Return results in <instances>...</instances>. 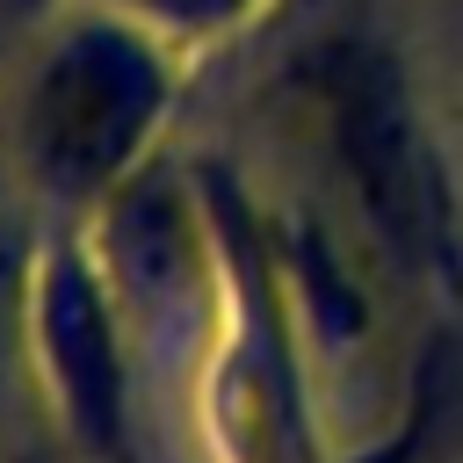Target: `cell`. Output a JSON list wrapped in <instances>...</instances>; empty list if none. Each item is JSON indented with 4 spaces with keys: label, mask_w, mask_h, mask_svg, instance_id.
I'll list each match as a JSON object with an SVG mask.
<instances>
[{
    "label": "cell",
    "mask_w": 463,
    "mask_h": 463,
    "mask_svg": "<svg viewBox=\"0 0 463 463\" xmlns=\"http://www.w3.org/2000/svg\"><path fill=\"white\" fill-rule=\"evenodd\" d=\"M326 109H333V137H340V159H347L369 217L383 224L391 246L420 253L434 210H427V166H420L405 101L391 94V80L369 58H340L326 80Z\"/></svg>",
    "instance_id": "obj_1"
},
{
    "label": "cell",
    "mask_w": 463,
    "mask_h": 463,
    "mask_svg": "<svg viewBox=\"0 0 463 463\" xmlns=\"http://www.w3.org/2000/svg\"><path fill=\"white\" fill-rule=\"evenodd\" d=\"M181 7H210V0H181Z\"/></svg>",
    "instance_id": "obj_3"
},
{
    "label": "cell",
    "mask_w": 463,
    "mask_h": 463,
    "mask_svg": "<svg viewBox=\"0 0 463 463\" xmlns=\"http://www.w3.org/2000/svg\"><path fill=\"white\" fill-rule=\"evenodd\" d=\"M137 116H145V72L123 65L116 51H72L65 65L43 72L29 130H36V152L51 166L101 174L123 152V137L137 130Z\"/></svg>",
    "instance_id": "obj_2"
}]
</instances>
